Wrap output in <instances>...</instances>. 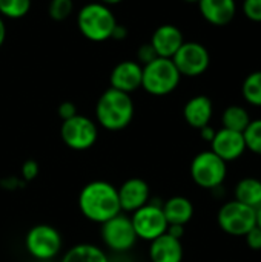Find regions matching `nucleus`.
<instances>
[{
  "instance_id": "nucleus-1",
  "label": "nucleus",
  "mask_w": 261,
  "mask_h": 262,
  "mask_svg": "<svg viewBox=\"0 0 261 262\" xmlns=\"http://www.w3.org/2000/svg\"><path fill=\"white\" fill-rule=\"evenodd\" d=\"M78 209L89 221L103 224L122 212L117 189L106 181L88 183L78 195Z\"/></svg>"
},
{
  "instance_id": "nucleus-2",
  "label": "nucleus",
  "mask_w": 261,
  "mask_h": 262,
  "mask_svg": "<svg viewBox=\"0 0 261 262\" xmlns=\"http://www.w3.org/2000/svg\"><path fill=\"white\" fill-rule=\"evenodd\" d=\"M95 117L106 130H123L134 117V103L129 94L109 88L105 91L95 106Z\"/></svg>"
},
{
  "instance_id": "nucleus-3",
  "label": "nucleus",
  "mask_w": 261,
  "mask_h": 262,
  "mask_svg": "<svg viewBox=\"0 0 261 262\" xmlns=\"http://www.w3.org/2000/svg\"><path fill=\"white\" fill-rule=\"evenodd\" d=\"M77 25L83 37L91 41H105L112 37L117 26L112 11L103 3L85 5L77 15Z\"/></svg>"
},
{
  "instance_id": "nucleus-4",
  "label": "nucleus",
  "mask_w": 261,
  "mask_h": 262,
  "mask_svg": "<svg viewBox=\"0 0 261 262\" xmlns=\"http://www.w3.org/2000/svg\"><path fill=\"white\" fill-rule=\"evenodd\" d=\"M180 78L182 75L171 58L157 57L155 60L143 66L142 88L151 95L162 97L175 91Z\"/></svg>"
},
{
  "instance_id": "nucleus-5",
  "label": "nucleus",
  "mask_w": 261,
  "mask_h": 262,
  "mask_svg": "<svg viewBox=\"0 0 261 262\" xmlns=\"http://www.w3.org/2000/svg\"><path fill=\"white\" fill-rule=\"evenodd\" d=\"M228 173V164L212 150L195 155L191 163V177L194 183L203 189H218Z\"/></svg>"
},
{
  "instance_id": "nucleus-6",
  "label": "nucleus",
  "mask_w": 261,
  "mask_h": 262,
  "mask_svg": "<svg viewBox=\"0 0 261 262\" xmlns=\"http://www.w3.org/2000/svg\"><path fill=\"white\" fill-rule=\"evenodd\" d=\"M217 221L225 233L231 236H245L252 227H255V209L234 200L222 206Z\"/></svg>"
},
{
  "instance_id": "nucleus-7",
  "label": "nucleus",
  "mask_w": 261,
  "mask_h": 262,
  "mask_svg": "<svg viewBox=\"0 0 261 262\" xmlns=\"http://www.w3.org/2000/svg\"><path fill=\"white\" fill-rule=\"evenodd\" d=\"M26 250L37 261H51L62 250V236L52 226L38 224L26 233Z\"/></svg>"
},
{
  "instance_id": "nucleus-8",
  "label": "nucleus",
  "mask_w": 261,
  "mask_h": 262,
  "mask_svg": "<svg viewBox=\"0 0 261 262\" xmlns=\"http://www.w3.org/2000/svg\"><path fill=\"white\" fill-rule=\"evenodd\" d=\"M63 143L74 150H86L94 146L98 137L97 126L92 120L83 115H74L69 120H65L60 129Z\"/></svg>"
},
{
  "instance_id": "nucleus-9",
  "label": "nucleus",
  "mask_w": 261,
  "mask_h": 262,
  "mask_svg": "<svg viewBox=\"0 0 261 262\" xmlns=\"http://www.w3.org/2000/svg\"><path fill=\"white\" fill-rule=\"evenodd\" d=\"M131 223L137 238L149 243L158 238L160 235L166 233L168 230V221L165 218L162 206L152 203L135 210L131 218Z\"/></svg>"
},
{
  "instance_id": "nucleus-10",
  "label": "nucleus",
  "mask_w": 261,
  "mask_h": 262,
  "mask_svg": "<svg viewBox=\"0 0 261 262\" xmlns=\"http://www.w3.org/2000/svg\"><path fill=\"white\" fill-rule=\"evenodd\" d=\"M171 60L174 61L180 75L198 77L208 71L211 55L202 43L185 41Z\"/></svg>"
},
{
  "instance_id": "nucleus-11",
  "label": "nucleus",
  "mask_w": 261,
  "mask_h": 262,
  "mask_svg": "<svg viewBox=\"0 0 261 262\" xmlns=\"http://www.w3.org/2000/svg\"><path fill=\"white\" fill-rule=\"evenodd\" d=\"M102 238L108 249L112 252H128L134 247L137 241L135 230L132 227L131 218L118 213L114 218L102 224Z\"/></svg>"
},
{
  "instance_id": "nucleus-12",
  "label": "nucleus",
  "mask_w": 261,
  "mask_h": 262,
  "mask_svg": "<svg viewBox=\"0 0 261 262\" xmlns=\"http://www.w3.org/2000/svg\"><path fill=\"white\" fill-rule=\"evenodd\" d=\"M211 150L225 163L235 161L246 152L245 137L242 132L222 127L220 130L215 132V137L211 141Z\"/></svg>"
},
{
  "instance_id": "nucleus-13",
  "label": "nucleus",
  "mask_w": 261,
  "mask_h": 262,
  "mask_svg": "<svg viewBox=\"0 0 261 262\" xmlns=\"http://www.w3.org/2000/svg\"><path fill=\"white\" fill-rule=\"evenodd\" d=\"M120 209L125 212H135L140 207L146 206L149 201V186L142 178L126 180L120 189H117Z\"/></svg>"
},
{
  "instance_id": "nucleus-14",
  "label": "nucleus",
  "mask_w": 261,
  "mask_h": 262,
  "mask_svg": "<svg viewBox=\"0 0 261 262\" xmlns=\"http://www.w3.org/2000/svg\"><path fill=\"white\" fill-rule=\"evenodd\" d=\"M142 72L143 66L132 60H125L118 63L111 72V88L131 94L142 88Z\"/></svg>"
},
{
  "instance_id": "nucleus-15",
  "label": "nucleus",
  "mask_w": 261,
  "mask_h": 262,
  "mask_svg": "<svg viewBox=\"0 0 261 262\" xmlns=\"http://www.w3.org/2000/svg\"><path fill=\"white\" fill-rule=\"evenodd\" d=\"M149 43L152 45V48L158 57L172 58L175 55V52L180 49V46L185 43V40H183L182 31L177 26L162 25L154 31Z\"/></svg>"
},
{
  "instance_id": "nucleus-16",
  "label": "nucleus",
  "mask_w": 261,
  "mask_h": 262,
  "mask_svg": "<svg viewBox=\"0 0 261 262\" xmlns=\"http://www.w3.org/2000/svg\"><path fill=\"white\" fill-rule=\"evenodd\" d=\"M198 8L205 20L214 26L229 25L237 12L235 0H200Z\"/></svg>"
},
{
  "instance_id": "nucleus-17",
  "label": "nucleus",
  "mask_w": 261,
  "mask_h": 262,
  "mask_svg": "<svg viewBox=\"0 0 261 262\" xmlns=\"http://www.w3.org/2000/svg\"><path fill=\"white\" fill-rule=\"evenodd\" d=\"M151 262H182L183 261V246L182 241L163 233L151 241L149 247Z\"/></svg>"
},
{
  "instance_id": "nucleus-18",
  "label": "nucleus",
  "mask_w": 261,
  "mask_h": 262,
  "mask_svg": "<svg viewBox=\"0 0 261 262\" xmlns=\"http://www.w3.org/2000/svg\"><path fill=\"white\" fill-rule=\"evenodd\" d=\"M212 112H214V107H212L211 98L206 95H197V97H192L185 104L183 117L191 127H195L200 130L202 127L209 124L212 118Z\"/></svg>"
},
{
  "instance_id": "nucleus-19",
  "label": "nucleus",
  "mask_w": 261,
  "mask_h": 262,
  "mask_svg": "<svg viewBox=\"0 0 261 262\" xmlns=\"http://www.w3.org/2000/svg\"><path fill=\"white\" fill-rule=\"evenodd\" d=\"M168 226H186L194 216V206L185 196H172L163 206Z\"/></svg>"
},
{
  "instance_id": "nucleus-20",
  "label": "nucleus",
  "mask_w": 261,
  "mask_h": 262,
  "mask_svg": "<svg viewBox=\"0 0 261 262\" xmlns=\"http://www.w3.org/2000/svg\"><path fill=\"white\" fill-rule=\"evenodd\" d=\"M235 201L257 210L261 206L260 180L249 177V178H243L242 181H238L235 186Z\"/></svg>"
},
{
  "instance_id": "nucleus-21",
  "label": "nucleus",
  "mask_w": 261,
  "mask_h": 262,
  "mask_svg": "<svg viewBox=\"0 0 261 262\" xmlns=\"http://www.w3.org/2000/svg\"><path fill=\"white\" fill-rule=\"evenodd\" d=\"M62 262H109L108 256L92 244H78L71 247Z\"/></svg>"
},
{
  "instance_id": "nucleus-22",
  "label": "nucleus",
  "mask_w": 261,
  "mask_h": 262,
  "mask_svg": "<svg viewBox=\"0 0 261 262\" xmlns=\"http://www.w3.org/2000/svg\"><path fill=\"white\" fill-rule=\"evenodd\" d=\"M222 123H223L225 129L243 134L245 129L251 123V117H249V112L245 107L234 104V106H229V107L225 109V112L222 115Z\"/></svg>"
},
{
  "instance_id": "nucleus-23",
  "label": "nucleus",
  "mask_w": 261,
  "mask_h": 262,
  "mask_svg": "<svg viewBox=\"0 0 261 262\" xmlns=\"http://www.w3.org/2000/svg\"><path fill=\"white\" fill-rule=\"evenodd\" d=\"M242 92L249 104L261 107V71L251 72L245 78L242 84Z\"/></svg>"
},
{
  "instance_id": "nucleus-24",
  "label": "nucleus",
  "mask_w": 261,
  "mask_h": 262,
  "mask_svg": "<svg viewBox=\"0 0 261 262\" xmlns=\"http://www.w3.org/2000/svg\"><path fill=\"white\" fill-rule=\"evenodd\" d=\"M246 149L261 157V118L251 120L249 126L243 132Z\"/></svg>"
},
{
  "instance_id": "nucleus-25",
  "label": "nucleus",
  "mask_w": 261,
  "mask_h": 262,
  "mask_svg": "<svg viewBox=\"0 0 261 262\" xmlns=\"http://www.w3.org/2000/svg\"><path fill=\"white\" fill-rule=\"evenodd\" d=\"M31 0H0V12L9 18H22L28 14Z\"/></svg>"
},
{
  "instance_id": "nucleus-26",
  "label": "nucleus",
  "mask_w": 261,
  "mask_h": 262,
  "mask_svg": "<svg viewBox=\"0 0 261 262\" xmlns=\"http://www.w3.org/2000/svg\"><path fill=\"white\" fill-rule=\"evenodd\" d=\"M72 0H51L48 6V14L55 21H63L72 14Z\"/></svg>"
},
{
  "instance_id": "nucleus-27",
  "label": "nucleus",
  "mask_w": 261,
  "mask_h": 262,
  "mask_svg": "<svg viewBox=\"0 0 261 262\" xmlns=\"http://www.w3.org/2000/svg\"><path fill=\"white\" fill-rule=\"evenodd\" d=\"M243 12L251 21L261 23V0H245Z\"/></svg>"
},
{
  "instance_id": "nucleus-28",
  "label": "nucleus",
  "mask_w": 261,
  "mask_h": 262,
  "mask_svg": "<svg viewBox=\"0 0 261 262\" xmlns=\"http://www.w3.org/2000/svg\"><path fill=\"white\" fill-rule=\"evenodd\" d=\"M246 244L251 250H255V252H260L261 250V229L260 227H252L246 235Z\"/></svg>"
},
{
  "instance_id": "nucleus-29",
  "label": "nucleus",
  "mask_w": 261,
  "mask_h": 262,
  "mask_svg": "<svg viewBox=\"0 0 261 262\" xmlns=\"http://www.w3.org/2000/svg\"><path fill=\"white\" fill-rule=\"evenodd\" d=\"M138 60L143 63V66L145 64H148V63H151L152 60H155L158 55H157V52L154 51V48H152V45L151 43H146V45H143L140 49H138Z\"/></svg>"
},
{
  "instance_id": "nucleus-30",
  "label": "nucleus",
  "mask_w": 261,
  "mask_h": 262,
  "mask_svg": "<svg viewBox=\"0 0 261 262\" xmlns=\"http://www.w3.org/2000/svg\"><path fill=\"white\" fill-rule=\"evenodd\" d=\"M22 175L25 180H34L38 175V164L34 160H28L22 164Z\"/></svg>"
},
{
  "instance_id": "nucleus-31",
  "label": "nucleus",
  "mask_w": 261,
  "mask_h": 262,
  "mask_svg": "<svg viewBox=\"0 0 261 262\" xmlns=\"http://www.w3.org/2000/svg\"><path fill=\"white\" fill-rule=\"evenodd\" d=\"M74 115H77V107H75L74 103H71V101H63V103L58 106V117H60L63 121L72 118Z\"/></svg>"
},
{
  "instance_id": "nucleus-32",
  "label": "nucleus",
  "mask_w": 261,
  "mask_h": 262,
  "mask_svg": "<svg viewBox=\"0 0 261 262\" xmlns=\"http://www.w3.org/2000/svg\"><path fill=\"white\" fill-rule=\"evenodd\" d=\"M166 233L177 239H182V236L185 235V226H168Z\"/></svg>"
},
{
  "instance_id": "nucleus-33",
  "label": "nucleus",
  "mask_w": 261,
  "mask_h": 262,
  "mask_svg": "<svg viewBox=\"0 0 261 262\" xmlns=\"http://www.w3.org/2000/svg\"><path fill=\"white\" fill-rule=\"evenodd\" d=\"M215 132H217V130H215L214 127H211L209 124L200 129V135H202V138H203V140H206V141H209V143L214 140V137H215Z\"/></svg>"
},
{
  "instance_id": "nucleus-34",
  "label": "nucleus",
  "mask_w": 261,
  "mask_h": 262,
  "mask_svg": "<svg viewBox=\"0 0 261 262\" xmlns=\"http://www.w3.org/2000/svg\"><path fill=\"white\" fill-rule=\"evenodd\" d=\"M5 37H6V28H5L3 20L0 18V48H2V45H3V41H5Z\"/></svg>"
},
{
  "instance_id": "nucleus-35",
  "label": "nucleus",
  "mask_w": 261,
  "mask_h": 262,
  "mask_svg": "<svg viewBox=\"0 0 261 262\" xmlns=\"http://www.w3.org/2000/svg\"><path fill=\"white\" fill-rule=\"evenodd\" d=\"M255 226L261 229V206L255 210Z\"/></svg>"
},
{
  "instance_id": "nucleus-36",
  "label": "nucleus",
  "mask_w": 261,
  "mask_h": 262,
  "mask_svg": "<svg viewBox=\"0 0 261 262\" xmlns=\"http://www.w3.org/2000/svg\"><path fill=\"white\" fill-rule=\"evenodd\" d=\"M122 0H100V3H103V5H117Z\"/></svg>"
},
{
  "instance_id": "nucleus-37",
  "label": "nucleus",
  "mask_w": 261,
  "mask_h": 262,
  "mask_svg": "<svg viewBox=\"0 0 261 262\" xmlns=\"http://www.w3.org/2000/svg\"><path fill=\"white\" fill-rule=\"evenodd\" d=\"M183 2H186V3H198L200 0H183Z\"/></svg>"
},
{
  "instance_id": "nucleus-38",
  "label": "nucleus",
  "mask_w": 261,
  "mask_h": 262,
  "mask_svg": "<svg viewBox=\"0 0 261 262\" xmlns=\"http://www.w3.org/2000/svg\"><path fill=\"white\" fill-rule=\"evenodd\" d=\"M38 262H51V261H38Z\"/></svg>"
}]
</instances>
